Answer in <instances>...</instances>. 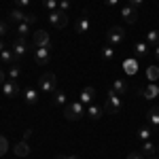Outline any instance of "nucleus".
Masks as SVG:
<instances>
[{"mask_svg": "<svg viewBox=\"0 0 159 159\" xmlns=\"http://www.w3.org/2000/svg\"><path fill=\"white\" fill-rule=\"evenodd\" d=\"M83 115H85V104H83L81 100H74V102H70V104L64 106V117H66L68 121H79Z\"/></svg>", "mask_w": 159, "mask_h": 159, "instance_id": "f257e3e1", "label": "nucleus"}, {"mask_svg": "<svg viewBox=\"0 0 159 159\" xmlns=\"http://www.w3.org/2000/svg\"><path fill=\"white\" fill-rule=\"evenodd\" d=\"M147 43L151 47H157L159 45V30H148L147 32Z\"/></svg>", "mask_w": 159, "mask_h": 159, "instance_id": "a878e982", "label": "nucleus"}, {"mask_svg": "<svg viewBox=\"0 0 159 159\" xmlns=\"http://www.w3.org/2000/svg\"><path fill=\"white\" fill-rule=\"evenodd\" d=\"M34 45L36 47H49V34L45 30H36L34 32Z\"/></svg>", "mask_w": 159, "mask_h": 159, "instance_id": "ddd939ff", "label": "nucleus"}, {"mask_svg": "<svg viewBox=\"0 0 159 159\" xmlns=\"http://www.w3.org/2000/svg\"><path fill=\"white\" fill-rule=\"evenodd\" d=\"M19 76H21V66L13 64L11 68H9V72H7V81H17Z\"/></svg>", "mask_w": 159, "mask_h": 159, "instance_id": "aec40b11", "label": "nucleus"}, {"mask_svg": "<svg viewBox=\"0 0 159 159\" xmlns=\"http://www.w3.org/2000/svg\"><path fill=\"white\" fill-rule=\"evenodd\" d=\"M147 81H148V83H155V81H159V66L151 64V66L147 68Z\"/></svg>", "mask_w": 159, "mask_h": 159, "instance_id": "6ab92c4d", "label": "nucleus"}, {"mask_svg": "<svg viewBox=\"0 0 159 159\" xmlns=\"http://www.w3.org/2000/svg\"><path fill=\"white\" fill-rule=\"evenodd\" d=\"M134 53L138 57H147L148 55V45L147 43H136L134 45Z\"/></svg>", "mask_w": 159, "mask_h": 159, "instance_id": "b1692460", "label": "nucleus"}, {"mask_svg": "<svg viewBox=\"0 0 159 159\" xmlns=\"http://www.w3.org/2000/svg\"><path fill=\"white\" fill-rule=\"evenodd\" d=\"M104 108L108 110V112H112V115H119L123 108L121 104V96L115 91V89H108V96H106V104H104Z\"/></svg>", "mask_w": 159, "mask_h": 159, "instance_id": "f03ea898", "label": "nucleus"}, {"mask_svg": "<svg viewBox=\"0 0 159 159\" xmlns=\"http://www.w3.org/2000/svg\"><path fill=\"white\" fill-rule=\"evenodd\" d=\"M57 2H60V0H43V7L51 13V11H55V9H57Z\"/></svg>", "mask_w": 159, "mask_h": 159, "instance_id": "7c9ffc66", "label": "nucleus"}, {"mask_svg": "<svg viewBox=\"0 0 159 159\" xmlns=\"http://www.w3.org/2000/svg\"><path fill=\"white\" fill-rule=\"evenodd\" d=\"M15 30H17V34H19L21 38H25V34L30 32V25H28V24H17V28H15Z\"/></svg>", "mask_w": 159, "mask_h": 159, "instance_id": "c756f323", "label": "nucleus"}, {"mask_svg": "<svg viewBox=\"0 0 159 159\" xmlns=\"http://www.w3.org/2000/svg\"><path fill=\"white\" fill-rule=\"evenodd\" d=\"M4 49H7V45H4V40L0 38V51H4Z\"/></svg>", "mask_w": 159, "mask_h": 159, "instance_id": "79ce46f5", "label": "nucleus"}, {"mask_svg": "<svg viewBox=\"0 0 159 159\" xmlns=\"http://www.w3.org/2000/svg\"><path fill=\"white\" fill-rule=\"evenodd\" d=\"M127 159H144V155H142V153H129Z\"/></svg>", "mask_w": 159, "mask_h": 159, "instance_id": "4c0bfd02", "label": "nucleus"}, {"mask_svg": "<svg viewBox=\"0 0 159 159\" xmlns=\"http://www.w3.org/2000/svg\"><path fill=\"white\" fill-rule=\"evenodd\" d=\"M53 104H55V106H66V93H64L61 89H55V93H53Z\"/></svg>", "mask_w": 159, "mask_h": 159, "instance_id": "bb28decb", "label": "nucleus"}, {"mask_svg": "<svg viewBox=\"0 0 159 159\" xmlns=\"http://www.w3.org/2000/svg\"><path fill=\"white\" fill-rule=\"evenodd\" d=\"M19 85H17V81H7L4 85H2V93L7 96V98H17L19 96Z\"/></svg>", "mask_w": 159, "mask_h": 159, "instance_id": "6e6552de", "label": "nucleus"}, {"mask_svg": "<svg viewBox=\"0 0 159 159\" xmlns=\"http://www.w3.org/2000/svg\"><path fill=\"white\" fill-rule=\"evenodd\" d=\"M148 159H159V157H155V155H153V157H148Z\"/></svg>", "mask_w": 159, "mask_h": 159, "instance_id": "c03bdc74", "label": "nucleus"}, {"mask_svg": "<svg viewBox=\"0 0 159 159\" xmlns=\"http://www.w3.org/2000/svg\"><path fill=\"white\" fill-rule=\"evenodd\" d=\"M155 57H157V60H159V45H157V47H155Z\"/></svg>", "mask_w": 159, "mask_h": 159, "instance_id": "37998d69", "label": "nucleus"}, {"mask_svg": "<svg viewBox=\"0 0 159 159\" xmlns=\"http://www.w3.org/2000/svg\"><path fill=\"white\" fill-rule=\"evenodd\" d=\"M106 38H108L110 47H117V45H121L123 40H125V30H123L121 25H112L106 32Z\"/></svg>", "mask_w": 159, "mask_h": 159, "instance_id": "20e7f679", "label": "nucleus"}, {"mask_svg": "<svg viewBox=\"0 0 159 159\" xmlns=\"http://www.w3.org/2000/svg\"><path fill=\"white\" fill-rule=\"evenodd\" d=\"M13 2H15V7H17V9H25V7H30V2H32V0H13Z\"/></svg>", "mask_w": 159, "mask_h": 159, "instance_id": "72a5a7b5", "label": "nucleus"}, {"mask_svg": "<svg viewBox=\"0 0 159 159\" xmlns=\"http://www.w3.org/2000/svg\"><path fill=\"white\" fill-rule=\"evenodd\" d=\"M157 30H159V28H157Z\"/></svg>", "mask_w": 159, "mask_h": 159, "instance_id": "49530a36", "label": "nucleus"}, {"mask_svg": "<svg viewBox=\"0 0 159 159\" xmlns=\"http://www.w3.org/2000/svg\"><path fill=\"white\" fill-rule=\"evenodd\" d=\"M38 98H40V89H34V87H28V89H24V100H25V104L34 106V104L38 102Z\"/></svg>", "mask_w": 159, "mask_h": 159, "instance_id": "9d476101", "label": "nucleus"}, {"mask_svg": "<svg viewBox=\"0 0 159 159\" xmlns=\"http://www.w3.org/2000/svg\"><path fill=\"white\" fill-rule=\"evenodd\" d=\"M13 53H15V57H17V60L21 61V57H24L25 53H28V43H25V38H17V40H15V43H13Z\"/></svg>", "mask_w": 159, "mask_h": 159, "instance_id": "423d86ee", "label": "nucleus"}, {"mask_svg": "<svg viewBox=\"0 0 159 159\" xmlns=\"http://www.w3.org/2000/svg\"><path fill=\"white\" fill-rule=\"evenodd\" d=\"M144 157H153L155 153H157V147H155V142H151V140H144L142 142V151H140Z\"/></svg>", "mask_w": 159, "mask_h": 159, "instance_id": "f3484780", "label": "nucleus"}, {"mask_svg": "<svg viewBox=\"0 0 159 159\" xmlns=\"http://www.w3.org/2000/svg\"><path fill=\"white\" fill-rule=\"evenodd\" d=\"M136 136H138V140H142V142H144V140H151V136H153V127H140Z\"/></svg>", "mask_w": 159, "mask_h": 159, "instance_id": "cd10ccee", "label": "nucleus"}, {"mask_svg": "<svg viewBox=\"0 0 159 159\" xmlns=\"http://www.w3.org/2000/svg\"><path fill=\"white\" fill-rule=\"evenodd\" d=\"M49 24L53 25V28H57V30L66 28V25H68V13L60 11V9L51 11V13H49Z\"/></svg>", "mask_w": 159, "mask_h": 159, "instance_id": "39448f33", "label": "nucleus"}, {"mask_svg": "<svg viewBox=\"0 0 159 159\" xmlns=\"http://www.w3.org/2000/svg\"><path fill=\"white\" fill-rule=\"evenodd\" d=\"M89 28H91V21H89V11H83L81 19H79V24H76V32H79V34H85Z\"/></svg>", "mask_w": 159, "mask_h": 159, "instance_id": "f8f14e48", "label": "nucleus"}, {"mask_svg": "<svg viewBox=\"0 0 159 159\" xmlns=\"http://www.w3.org/2000/svg\"><path fill=\"white\" fill-rule=\"evenodd\" d=\"M7 148H9V142H7V138H4V136H0V157L7 153Z\"/></svg>", "mask_w": 159, "mask_h": 159, "instance_id": "473e14b6", "label": "nucleus"}, {"mask_svg": "<svg viewBox=\"0 0 159 159\" xmlns=\"http://www.w3.org/2000/svg\"><path fill=\"white\" fill-rule=\"evenodd\" d=\"M25 24H28V25H34V24H36V15L28 13V17H25Z\"/></svg>", "mask_w": 159, "mask_h": 159, "instance_id": "e433bc0d", "label": "nucleus"}, {"mask_svg": "<svg viewBox=\"0 0 159 159\" xmlns=\"http://www.w3.org/2000/svg\"><path fill=\"white\" fill-rule=\"evenodd\" d=\"M87 115H89L93 121H98L100 117L104 115V108H102V106H96V104H89V108H87Z\"/></svg>", "mask_w": 159, "mask_h": 159, "instance_id": "412c9836", "label": "nucleus"}, {"mask_svg": "<svg viewBox=\"0 0 159 159\" xmlns=\"http://www.w3.org/2000/svg\"><path fill=\"white\" fill-rule=\"evenodd\" d=\"M49 60H51V49L49 47H36V49H34V61H36V64L43 66V64H47Z\"/></svg>", "mask_w": 159, "mask_h": 159, "instance_id": "0eeeda50", "label": "nucleus"}, {"mask_svg": "<svg viewBox=\"0 0 159 159\" xmlns=\"http://www.w3.org/2000/svg\"><path fill=\"white\" fill-rule=\"evenodd\" d=\"M4 83H7V72H4V70L0 68V87L4 85Z\"/></svg>", "mask_w": 159, "mask_h": 159, "instance_id": "58836bf2", "label": "nucleus"}, {"mask_svg": "<svg viewBox=\"0 0 159 159\" xmlns=\"http://www.w3.org/2000/svg\"><path fill=\"white\" fill-rule=\"evenodd\" d=\"M0 60L4 61V64H19V60L15 57V53H13V49H4V51H0Z\"/></svg>", "mask_w": 159, "mask_h": 159, "instance_id": "dca6fc26", "label": "nucleus"}, {"mask_svg": "<svg viewBox=\"0 0 159 159\" xmlns=\"http://www.w3.org/2000/svg\"><path fill=\"white\" fill-rule=\"evenodd\" d=\"M93 98H96V89H93V87H85V89L81 91V96H79V100H81L83 104H93Z\"/></svg>", "mask_w": 159, "mask_h": 159, "instance_id": "4468645a", "label": "nucleus"}, {"mask_svg": "<svg viewBox=\"0 0 159 159\" xmlns=\"http://www.w3.org/2000/svg\"><path fill=\"white\" fill-rule=\"evenodd\" d=\"M55 159H79L76 155H57Z\"/></svg>", "mask_w": 159, "mask_h": 159, "instance_id": "ea45409f", "label": "nucleus"}, {"mask_svg": "<svg viewBox=\"0 0 159 159\" xmlns=\"http://www.w3.org/2000/svg\"><path fill=\"white\" fill-rule=\"evenodd\" d=\"M25 17H28V13H24L21 9H13L9 13V19L15 21V24H25Z\"/></svg>", "mask_w": 159, "mask_h": 159, "instance_id": "2eb2a0df", "label": "nucleus"}, {"mask_svg": "<svg viewBox=\"0 0 159 159\" xmlns=\"http://www.w3.org/2000/svg\"><path fill=\"white\" fill-rule=\"evenodd\" d=\"M57 89V81H55V74L53 72H45L40 76V93H47V96H53Z\"/></svg>", "mask_w": 159, "mask_h": 159, "instance_id": "7ed1b4c3", "label": "nucleus"}, {"mask_svg": "<svg viewBox=\"0 0 159 159\" xmlns=\"http://www.w3.org/2000/svg\"><path fill=\"white\" fill-rule=\"evenodd\" d=\"M7 32H9V25H7V21H2V19H0V38L7 36Z\"/></svg>", "mask_w": 159, "mask_h": 159, "instance_id": "f704fd0d", "label": "nucleus"}, {"mask_svg": "<svg viewBox=\"0 0 159 159\" xmlns=\"http://www.w3.org/2000/svg\"><path fill=\"white\" fill-rule=\"evenodd\" d=\"M15 155H17V157H25V155H30V147H28L25 140H21V142L15 147Z\"/></svg>", "mask_w": 159, "mask_h": 159, "instance_id": "5701e85b", "label": "nucleus"}, {"mask_svg": "<svg viewBox=\"0 0 159 159\" xmlns=\"http://www.w3.org/2000/svg\"><path fill=\"white\" fill-rule=\"evenodd\" d=\"M102 57L108 60V61H112L115 60V49H112V47H102Z\"/></svg>", "mask_w": 159, "mask_h": 159, "instance_id": "c85d7f7f", "label": "nucleus"}, {"mask_svg": "<svg viewBox=\"0 0 159 159\" xmlns=\"http://www.w3.org/2000/svg\"><path fill=\"white\" fill-rule=\"evenodd\" d=\"M110 89H115V91H117L119 96H125V91H127V83H125L123 79H115V81H112V87H110Z\"/></svg>", "mask_w": 159, "mask_h": 159, "instance_id": "4be33fe9", "label": "nucleus"}, {"mask_svg": "<svg viewBox=\"0 0 159 159\" xmlns=\"http://www.w3.org/2000/svg\"><path fill=\"white\" fill-rule=\"evenodd\" d=\"M140 93H142V98L144 100H153L159 96V85L157 83H148L144 89H140Z\"/></svg>", "mask_w": 159, "mask_h": 159, "instance_id": "9b49d317", "label": "nucleus"}, {"mask_svg": "<svg viewBox=\"0 0 159 159\" xmlns=\"http://www.w3.org/2000/svg\"><path fill=\"white\" fill-rule=\"evenodd\" d=\"M57 9L64 11V13H68L70 11V0H60V2H57Z\"/></svg>", "mask_w": 159, "mask_h": 159, "instance_id": "2f4dec72", "label": "nucleus"}, {"mask_svg": "<svg viewBox=\"0 0 159 159\" xmlns=\"http://www.w3.org/2000/svg\"><path fill=\"white\" fill-rule=\"evenodd\" d=\"M121 17L125 19V24H136V19H138V9L125 4V7L121 9Z\"/></svg>", "mask_w": 159, "mask_h": 159, "instance_id": "1a4fd4ad", "label": "nucleus"}, {"mask_svg": "<svg viewBox=\"0 0 159 159\" xmlns=\"http://www.w3.org/2000/svg\"><path fill=\"white\" fill-rule=\"evenodd\" d=\"M104 4H108V7H117L119 0H104Z\"/></svg>", "mask_w": 159, "mask_h": 159, "instance_id": "a19ab883", "label": "nucleus"}, {"mask_svg": "<svg viewBox=\"0 0 159 159\" xmlns=\"http://www.w3.org/2000/svg\"><path fill=\"white\" fill-rule=\"evenodd\" d=\"M127 4H129V7H134V9H142L144 0H127Z\"/></svg>", "mask_w": 159, "mask_h": 159, "instance_id": "c9c22d12", "label": "nucleus"}, {"mask_svg": "<svg viewBox=\"0 0 159 159\" xmlns=\"http://www.w3.org/2000/svg\"><path fill=\"white\" fill-rule=\"evenodd\" d=\"M157 153H159V147H157Z\"/></svg>", "mask_w": 159, "mask_h": 159, "instance_id": "a18cd8bd", "label": "nucleus"}, {"mask_svg": "<svg viewBox=\"0 0 159 159\" xmlns=\"http://www.w3.org/2000/svg\"><path fill=\"white\" fill-rule=\"evenodd\" d=\"M148 123H151L153 129L159 127V106H153V108L148 110Z\"/></svg>", "mask_w": 159, "mask_h": 159, "instance_id": "a211bd4d", "label": "nucleus"}, {"mask_svg": "<svg viewBox=\"0 0 159 159\" xmlns=\"http://www.w3.org/2000/svg\"><path fill=\"white\" fill-rule=\"evenodd\" d=\"M123 70L127 74H136L138 72V61L136 60H125L123 61Z\"/></svg>", "mask_w": 159, "mask_h": 159, "instance_id": "393cba45", "label": "nucleus"}]
</instances>
